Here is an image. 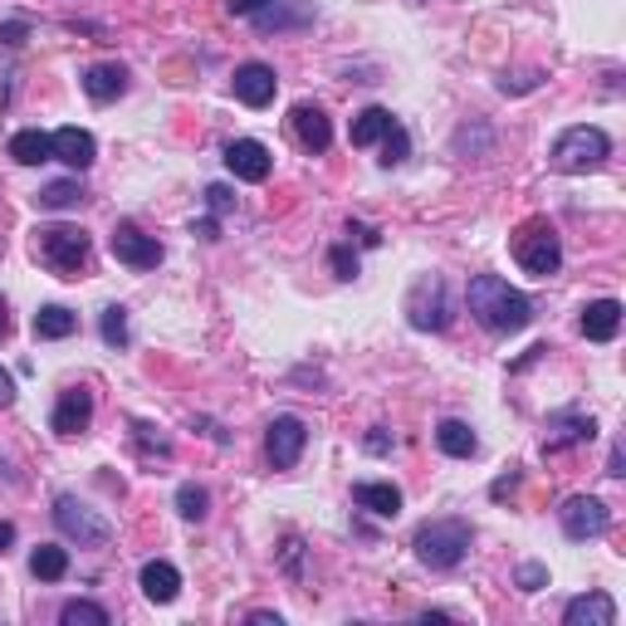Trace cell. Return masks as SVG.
Segmentation results:
<instances>
[{"label": "cell", "mask_w": 626, "mask_h": 626, "mask_svg": "<svg viewBox=\"0 0 626 626\" xmlns=\"http://www.w3.org/2000/svg\"><path fill=\"white\" fill-rule=\"evenodd\" d=\"M465 303L470 313H475V323L485 333H518L534 323V303H528V293H518L509 279H499V274H475L465 289Z\"/></svg>", "instance_id": "6da1fadb"}, {"label": "cell", "mask_w": 626, "mask_h": 626, "mask_svg": "<svg viewBox=\"0 0 626 626\" xmlns=\"http://www.w3.org/2000/svg\"><path fill=\"white\" fill-rule=\"evenodd\" d=\"M35 260L59 279H78L88 264V235L78 225H35Z\"/></svg>", "instance_id": "7a4b0ae2"}, {"label": "cell", "mask_w": 626, "mask_h": 626, "mask_svg": "<svg viewBox=\"0 0 626 626\" xmlns=\"http://www.w3.org/2000/svg\"><path fill=\"white\" fill-rule=\"evenodd\" d=\"M416 558L426 567H436V573H446V567H460V558L470 553V524L465 518H430V524L416 528Z\"/></svg>", "instance_id": "3957f363"}, {"label": "cell", "mask_w": 626, "mask_h": 626, "mask_svg": "<svg viewBox=\"0 0 626 626\" xmlns=\"http://www.w3.org/2000/svg\"><path fill=\"white\" fill-rule=\"evenodd\" d=\"M606 152H612V137H606L602 127L577 123V127H567V133H558V142H553V166H558V172H567V176L597 172V166L606 162Z\"/></svg>", "instance_id": "277c9868"}, {"label": "cell", "mask_w": 626, "mask_h": 626, "mask_svg": "<svg viewBox=\"0 0 626 626\" xmlns=\"http://www.w3.org/2000/svg\"><path fill=\"white\" fill-rule=\"evenodd\" d=\"M514 260L524 264V274L548 279V274H558V264H563V240H558V230L548 221H528V225H518V235H514Z\"/></svg>", "instance_id": "5b68a950"}, {"label": "cell", "mask_w": 626, "mask_h": 626, "mask_svg": "<svg viewBox=\"0 0 626 626\" xmlns=\"http://www.w3.org/2000/svg\"><path fill=\"white\" fill-rule=\"evenodd\" d=\"M450 313H455V303H450V289H446V279H440V274H426V279L411 284V299H406L411 328L446 333L450 328Z\"/></svg>", "instance_id": "8992f818"}, {"label": "cell", "mask_w": 626, "mask_h": 626, "mask_svg": "<svg viewBox=\"0 0 626 626\" xmlns=\"http://www.w3.org/2000/svg\"><path fill=\"white\" fill-rule=\"evenodd\" d=\"M54 524H59V534L74 538L78 548H103L108 538H113V524H108L103 514H93L88 504H78L74 494L54 499Z\"/></svg>", "instance_id": "52a82bcc"}, {"label": "cell", "mask_w": 626, "mask_h": 626, "mask_svg": "<svg viewBox=\"0 0 626 626\" xmlns=\"http://www.w3.org/2000/svg\"><path fill=\"white\" fill-rule=\"evenodd\" d=\"M558 524H563V534L573 543H587V538H602L612 528V509L597 494H567L563 509H558Z\"/></svg>", "instance_id": "ba28073f"}, {"label": "cell", "mask_w": 626, "mask_h": 626, "mask_svg": "<svg viewBox=\"0 0 626 626\" xmlns=\"http://www.w3.org/2000/svg\"><path fill=\"white\" fill-rule=\"evenodd\" d=\"M108 250H113L117 264H127V270H156L162 264V245L152 240V235H142L133 221H117L113 235H108Z\"/></svg>", "instance_id": "9c48e42d"}, {"label": "cell", "mask_w": 626, "mask_h": 626, "mask_svg": "<svg viewBox=\"0 0 626 626\" xmlns=\"http://www.w3.org/2000/svg\"><path fill=\"white\" fill-rule=\"evenodd\" d=\"M309 446V426L299 416H274L270 430H264V455H270L274 470H293Z\"/></svg>", "instance_id": "30bf717a"}, {"label": "cell", "mask_w": 626, "mask_h": 626, "mask_svg": "<svg viewBox=\"0 0 626 626\" xmlns=\"http://www.w3.org/2000/svg\"><path fill=\"white\" fill-rule=\"evenodd\" d=\"M225 166H230V176H235V181H250V186H260L264 176H270L274 156H270V147H264V142H254V137H235V142L225 147Z\"/></svg>", "instance_id": "8fae6325"}, {"label": "cell", "mask_w": 626, "mask_h": 626, "mask_svg": "<svg viewBox=\"0 0 626 626\" xmlns=\"http://www.w3.org/2000/svg\"><path fill=\"white\" fill-rule=\"evenodd\" d=\"M88 421H93V391H88V387H68V391H59L49 426H54L59 436H84Z\"/></svg>", "instance_id": "7c38bea8"}, {"label": "cell", "mask_w": 626, "mask_h": 626, "mask_svg": "<svg viewBox=\"0 0 626 626\" xmlns=\"http://www.w3.org/2000/svg\"><path fill=\"white\" fill-rule=\"evenodd\" d=\"M597 436V421L583 416V411H558L548 416V436H543V455H558L567 446H587Z\"/></svg>", "instance_id": "4fadbf2b"}, {"label": "cell", "mask_w": 626, "mask_h": 626, "mask_svg": "<svg viewBox=\"0 0 626 626\" xmlns=\"http://www.w3.org/2000/svg\"><path fill=\"white\" fill-rule=\"evenodd\" d=\"M230 84H235V98H240L245 108H270L274 93H279V78H274L270 64H240Z\"/></svg>", "instance_id": "5bb4252c"}, {"label": "cell", "mask_w": 626, "mask_h": 626, "mask_svg": "<svg viewBox=\"0 0 626 626\" xmlns=\"http://www.w3.org/2000/svg\"><path fill=\"white\" fill-rule=\"evenodd\" d=\"M289 123H293V137H299L303 152H313V156L328 152V142H333V123H328V113H323L318 103H293Z\"/></svg>", "instance_id": "9a60e30c"}, {"label": "cell", "mask_w": 626, "mask_h": 626, "mask_svg": "<svg viewBox=\"0 0 626 626\" xmlns=\"http://www.w3.org/2000/svg\"><path fill=\"white\" fill-rule=\"evenodd\" d=\"M563 626H616V602L606 592H583L563 606Z\"/></svg>", "instance_id": "2e32d148"}, {"label": "cell", "mask_w": 626, "mask_h": 626, "mask_svg": "<svg viewBox=\"0 0 626 626\" xmlns=\"http://www.w3.org/2000/svg\"><path fill=\"white\" fill-rule=\"evenodd\" d=\"M137 583H142L147 602H156V606L176 602V592H181V573H176V567L166 563V558H147L142 573H137Z\"/></svg>", "instance_id": "e0dca14e"}, {"label": "cell", "mask_w": 626, "mask_h": 626, "mask_svg": "<svg viewBox=\"0 0 626 626\" xmlns=\"http://www.w3.org/2000/svg\"><path fill=\"white\" fill-rule=\"evenodd\" d=\"M352 504L367 509V514H377V518H397L401 514V489L387 485V479H358V485H352Z\"/></svg>", "instance_id": "ac0fdd59"}, {"label": "cell", "mask_w": 626, "mask_h": 626, "mask_svg": "<svg viewBox=\"0 0 626 626\" xmlns=\"http://www.w3.org/2000/svg\"><path fill=\"white\" fill-rule=\"evenodd\" d=\"M49 137H54V156L64 166H74V172H88V166H93V156H98L93 133H84V127H59V133H49Z\"/></svg>", "instance_id": "d6986e66"}, {"label": "cell", "mask_w": 626, "mask_h": 626, "mask_svg": "<svg viewBox=\"0 0 626 626\" xmlns=\"http://www.w3.org/2000/svg\"><path fill=\"white\" fill-rule=\"evenodd\" d=\"M583 333L592 342H612L616 333H622V303L616 299H597L583 309Z\"/></svg>", "instance_id": "ffe728a7"}, {"label": "cell", "mask_w": 626, "mask_h": 626, "mask_svg": "<svg viewBox=\"0 0 626 626\" xmlns=\"http://www.w3.org/2000/svg\"><path fill=\"white\" fill-rule=\"evenodd\" d=\"M260 29H303L313 25V10L303 5V0H274V5H264L260 15H250Z\"/></svg>", "instance_id": "44dd1931"}, {"label": "cell", "mask_w": 626, "mask_h": 626, "mask_svg": "<svg viewBox=\"0 0 626 626\" xmlns=\"http://www.w3.org/2000/svg\"><path fill=\"white\" fill-rule=\"evenodd\" d=\"M123 88H127V68L123 64H93L84 74V93L93 98V103H113Z\"/></svg>", "instance_id": "7402d4cb"}, {"label": "cell", "mask_w": 626, "mask_h": 626, "mask_svg": "<svg viewBox=\"0 0 626 626\" xmlns=\"http://www.w3.org/2000/svg\"><path fill=\"white\" fill-rule=\"evenodd\" d=\"M10 156H15L20 166H39V162L54 156V137L39 133V127H25V133L10 137Z\"/></svg>", "instance_id": "603a6c76"}, {"label": "cell", "mask_w": 626, "mask_h": 626, "mask_svg": "<svg viewBox=\"0 0 626 626\" xmlns=\"http://www.w3.org/2000/svg\"><path fill=\"white\" fill-rule=\"evenodd\" d=\"M74 328H78V313H68L64 303H45V309L35 313V338L39 342H59V338H68Z\"/></svg>", "instance_id": "cb8c5ba5"}, {"label": "cell", "mask_w": 626, "mask_h": 626, "mask_svg": "<svg viewBox=\"0 0 626 626\" xmlns=\"http://www.w3.org/2000/svg\"><path fill=\"white\" fill-rule=\"evenodd\" d=\"M436 446L446 450V455H455V460H470L479 450V440H475V430H470L465 421L450 416V421H440V426H436Z\"/></svg>", "instance_id": "d4e9b609"}, {"label": "cell", "mask_w": 626, "mask_h": 626, "mask_svg": "<svg viewBox=\"0 0 626 626\" xmlns=\"http://www.w3.org/2000/svg\"><path fill=\"white\" fill-rule=\"evenodd\" d=\"M397 123V117L387 113V108H362L358 117H352V147H372V142H381L387 137V127Z\"/></svg>", "instance_id": "484cf974"}, {"label": "cell", "mask_w": 626, "mask_h": 626, "mask_svg": "<svg viewBox=\"0 0 626 626\" xmlns=\"http://www.w3.org/2000/svg\"><path fill=\"white\" fill-rule=\"evenodd\" d=\"M29 573H35L39 583H59V577L68 573V548H59V543H39L35 553H29Z\"/></svg>", "instance_id": "4316f807"}, {"label": "cell", "mask_w": 626, "mask_h": 626, "mask_svg": "<svg viewBox=\"0 0 626 626\" xmlns=\"http://www.w3.org/2000/svg\"><path fill=\"white\" fill-rule=\"evenodd\" d=\"M133 446L142 460H166L172 455V436H166L162 426H152V421H133Z\"/></svg>", "instance_id": "83f0119b"}, {"label": "cell", "mask_w": 626, "mask_h": 626, "mask_svg": "<svg viewBox=\"0 0 626 626\" xmlns=\"http://www.w3.org/2000/svg\"><path fill=\"white\" fill-rule=\"evenodd\" d=\"M35 201L45 205V211H68V205L84 201V191H78V181H49L45 191L35 196Z\"/></svg>", "instance_id": "f1b7e54d"}, {"label": "cell", "mask_w": 626, "mask_h": 626, "mask_svg": "<svg viewBox=\"0 0 626 626\" xmlns=\"http://www.w3.org/2000/svg\"><path fill=\"white\" fill-rule=\"evenodd\" d=\"M59 622L64 626H108V612L98 602H64V612H59Z\"/></svg>", "instance_id": "f546056e"}, {"label": "cell", "mask_w": 626, "mask_h": 626, "mask_svg": "<svg viewBox=\"0 0 626 626\" xmlns=\"http://www.w3.org/2000/svg\"><path fill=\"white\" fill-rule=\"evenodd\" d=\"M406 156H411V137H406V127L391 123V127H387V137H381V166H401Z\"/></svg>", "instance_id": "4dcf8cb0"}, {"label": "cell", "mask_w": 626, "mask_h": 626, "mask_svg": "<svg viewBox=\"0 0 626 626\" xmlns=\"http://www.w3.org/2000/svg\"><path fill=\"white\" fill-rule=\"evenodd\" d=\"M176 509H181V518H191V524H201L205 509H211V494H205L201 485H181L176 489Z\"/></svg>", "instance_id": "1f68e13d"}, {"label": "cell", "mask_w": 626, "mask_h": 626, "mask_svg": "<svg viewBox=\"0 0 626 626\" xmlns=\"http://www.w3.org/2000/svg\"><path fill=\"white\" fill-rule=\"evenodd\" d=\"M98 333H103L108 348H127V309H103V323H98Z\"/></svg>", "instance_id": "d6a6232c"}, {"label": "cell", "mask_w": 626, "mask_h": 626, "mask_svg": "<svg viewBox=\"0 0 626 626\" xmlns=\"http://www.w3.org/2000/svg\"><path fill=\"white\" fill-rule=\"evenodd\" d=\"M543 84V74L538 68H528V74H504L499 78V93H528V88Z\"/></svg>", "instance_id": "836d02e7"}, {"label": "cell", "mask_w": 626, "mask_h": 626, "mask_svg": "<svg viewBox=\"0 0 626 626\" xmlns=\"http://www.w3.org/2000/svg\"><path fill=\"white\" fill-rule=\"evenodd\" d=\"M518 587H524V592H543V587H548V567L543 563H524V567H518Z\"/></svg>", "instance_id": "e575fe53"}, {"label": "cell", "mask_w": 626, "mask_h": 626, "mask_svg": "<svg viewBox=\"0 0 626 626\" xmlns=\"http://www.w3.org/2000/svg\"><path fill=\"white\" fill-rule=\"evenodd\" d=\"M328 260H333V274H338V279H358V254H352L348 245H338Z\"/></svg>", "instance_id": "d590c367"}, {"label": "cell", "mask_w": 626, "mask_h": 626, "mask_svg": "<svg viewBox=\"0 0 626 626\" xmlns=\"http://www.w3.org/2000/svg\"><path fill=\"white\" fill-rule=\"evenodd\" d=\"M205 205H211V215H225L235 205V191H230V186H221V181L205 186Z\"/></svg>", "instance_id": "8d00e7d4"}, {"label": "cell", "mask_w": 626, "mask_h": 626, "mask_svg": "<svg viewBox=\"0 0 626 626\" xmlns=\"http://www.w3.org/2000/svg\"><path fill=\"white\" fill-rule=\"evenodd\" d=\"M264 5H274V0H225V10L230 15H240V20H250V15H260Z\"/></svg>", "instance_id": "74e56055"}, {"label": "cell", "mask_w": 626, "mask_h": 626, "mask_svg": "<svg viewBox=\"0 0 626 626\" xmlns=\"http://www.w3.org/2000/svg\"><path fill=\"white\" fill-rule=\"evenodd\" d=\"M299 553H303V543H299V538H289V543H284V573H289V577H299Z\"/></svg>", "instance_id": "f35d334b"}, {"label": "cell", "mask_w": 626, "mask_h": 626, "mask_svg": "<svg viewBox=\"0 0 626 626\" xmlns=\"http://www.w3.org/2000/svg\"><path fill=\"white\" fill-rule=\"evenodd\" d=\"M362 446H367V450H372V455H387V450H391V436H387V430H381V426H377V430H372V436H367V440H362Z\"/></svg>", "instance_id": "ab89813d"}, {"label": "cell", "mask_w": 626, "mask_h": 626, "mask_svg": "<svg viewBox=\"0 0 626 626\" xmlns=\"http://www.w3.org/2000/svg\"><path fill=\"white\" fill-rule=\"evenodd\" d=\"M514 489H518V475H514V470H509V475H499L494 485H489V494H494V499H504V494H514Z\"/></svg>", "instance_id": "60d3db41"}, {"label": "cell", "mask_w": 626, "mask_h": 626, "mask_svg": "<svg viewBox=\"0 0 626 626\" xmlns=\"http://www.w3.org/2000/svg\"><path fill=\"white\" fill-rule=\"evenodd\" d=\"M10 401H15V377L0 367V406H10Z\"/></svg>", "instance_id": "b9f144b4"}, {"label": "cell", "mask_w": 626, "mask_h": 626, "mask_svg": "<svg viewBox=\"0 0 626 626\" xmlns=\"http://www.w3.org/2000/svg\"><path fill=\"white\" fill-rule=\"evenodd\" d=\"M191 235H201V240H215V235H221V225H215V221H191Z\"/></svg>", "instance_id": "7bdbcfd3"}, {"label": "cell", "mask_w": 626, "mask_h": 626, "mask_svg": "<svg viewBox=\"0 0 626 626\" xmlns=\"http://www.w3.org/2000/svg\"><path fill=\"white\" fill-rule=\"evenodd\" d=\"M0 35H5V45H20V39H25V20H10Z\"/></svg>", "instance_id": "ee69618b"}, {"label": "cell", "mask_w": 626, "mask_h": 626, "mask_svg": "<svg viewBox=\"0 0 626 626\" xmlns=\"http://www.w3.org/2000/svg\"><path fill=\"white\" fill-rule=\"evenodd\" d=\"M10 543H15V524H10V518H0V553H10Z\"/></svg>", "instance_id": "f6af8a7d"}, {"label": "cell", "mask_w": 626, "mask_h": 626, "mask_svg": "<svg viewBox=\"0 0 626 626\" xmlns=\"http://www.w3.org/2000/svg\"><path fill=\"white\" fill-rule=\"evenodd\" d=\"M254 626H279V612H250Z\"/></svg>", "instance_id": "bcb514c9"}, {"label": "cell", "mask_w": 626, "mask_h": 626, "mask_svg": "<svg viewBox=\"0 0 626 626\" xmlns=\"http://www.w3.org/2000/svg\"><path fill=\"white\" fill-rule=\"evenodd\" d=\"M606 475H626V470H622V446H612V460H606Z\"/></svg>", "instance_id": "7dc6e473"}, {"label": "cell", "mask_w": 626, "mask_h": 626, "mask_svg": "<svg viewBox=\"0 0 626 626\" xmlns=\"http://www.w3.org/2000/svg\"><path fill=\"white\" fill-rule=\"evenodd\" d=\"M10 338V309H5V299H0V342Z\"/></svg>", "instance_id": "c3c4849f"}]
</instances>
